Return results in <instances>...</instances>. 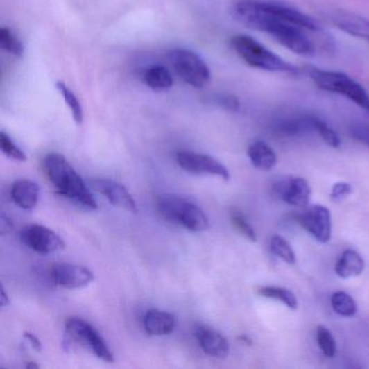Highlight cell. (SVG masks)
<instances>
[{"mask_svg":"<svg viewBox=\"0 0 369 369\" xmlns=\"http://www.w3.org/2000/svg\"><path fill=\"white\" fill-rule=\"evenodd\" d=\"M216 103L222 109L230 112H237L239 109V100L233 96H218Z\"/></svg>","mask_w":369,"mask_h":369,"instance_id":"d6a6232c","label":"cell"},{"mask_svg":"<svg viewBox=\"0 0 369 369\" xmlns=\"http://www.w3.org/2000/svg\"><path fill=\"white\" fill-rule=\"evenodd\" d=\"M92 187L96 192L103 195L113 206L126 210L130 214H137L138 207L136 200L129 191L121 183L114 180L96 179L92 181Z\"/></svg>","mask_w":369,"mask_h":369,"instance_id":"7c38bea8","label":"cell"},{"mask_svg":"<svg viewBox=\"0 0 369 369\" xmlns=\"http://www.w3.org/2000/svg\"><path fill=\"white\" fill-rule=\"evenodd\" d=\"M231 221L235 230L239 232L245 239L250 241H257L256 232H255L254 228L249 224L248 220L246 219L243 212L237 209L232 210Z\"/></svg>","mask_w":369,"mask_h":369,"instance_id":"83f0119b","label":"cell"},{"mask_svg":"<svg viewBox=\"0 0 369 369\" xmlns=\"http://www.w3.org/2000/svg\"><path fill=\"white\" fill-rule=\"evenodd\" d=\"M143 82L154 92H165L173 87V77L163 65H153L143 73Z\"/></svg>","mask_w":369,"mask_h":369,"instance_id":"44dd1931","label":"cell"},{"mask_svg":"<svg viewBox=\"0 0 369 369\" xmlns=\"http://www.w3.org/2000/svg\"><path fill=\"white\" fill-rule=\"evenodd\" d=\"M40 194V185L32 180H17L11 187V198L17 206L24 210L34 209L38 204Z\"/></svg>","mask_w":369,"mask_h":369,"instance_id":"e0dca14e","label":"cell"},{"mask_svg":"<svg viewBox=\"0 0 369 369\" xmlns=\"http://www.w3.org/2000/svg\"><path fill=\"white\" fill-rule=\"evenodd\" d=\"M258 293L264 298L275 299V300L284 303L291 310H297L298 308V300H297L295 293L289 289H286V288L264 286V287L259 288Z\"/></svg>","mask_w":369,"mask_h":369,"instance_id":"7402d4cb","label":"cell"},{"mask_svg":"<svg viewBox=\"0 0 369 369\" xmlns=\"http://www.w3.org/2000/svg\"><path fill=\"white\" fill-rule=\"evenodd\" d=\"M232 15L241 24L266 33L297 55H314V44L305 33L308 30L278 17L268 8L266 0H239L232 8Z\"/></svg>","mask_w":369,"mask_h":369,"instance_id":"6da1fadb","label":"cell"},{"mask_svg":"<svg viewBox=\"0 0 369 369\" xmlns=\"http://www.w3.org/2000/svg\"><path fill=\"white\" fill-rule=\"evenodd\" d=\"M308 74L318 88L345 96L369 115V94L354 79L341 71H325L318 67H309Z\"/></svg>","mask_w":369,"mask_h":369,"instance_id":"5b68a950","label":"cell"},{"mask_svg":"<svg viewBox=\"0 0 369 369\" xmlns=\"http://www.w3.org/2000/svg\"><path fill=\"white\" fill-rule=\"evenodd\" d=\"M0 148L5 153V155L11 160H17V162H25L28 160L25 153L13 142L12 139L8 136L5 131L0 132Z\"/></svg>","mask_w":369,"mask_h":369,"instance_id":"f1b7e54d","label":"cell"},{"mask_svg":"<svg viewBox=\"0 0 369 369\" xmlns=\"http://www.w3.org/2000/svg\"><path fill=\"white\" fill-rule=\"evenodd\" d=\"M21 241L25 246L38 254H53L65 248V241L53 230L40 224H33L21 232Z\"/></svg>","mask_w":369,"mask_h":369,"instance_id":"9c48e42d","label":"cell"},{"mask_svg":"<svg viewBox=\"0 0 369 369\" xmlns=\"http://www.w3.org/2000/svg\"><path fill=\"white\" fill-rule=\"evenodd\" d=\"M231 46L241 60H244L247 65L255 69L286 74L299 73V69L295 65L288 63L271 50L264 47V44L247 35L234 36L231 40Z\"/></svg>","mask_w":369,"mask_h":369,"instance_id":"277c9868","label":"cell"},{"mask_svg":"<svg viewBox=\"0 0 369 369\" xmlns=\"http://www.w3.org/2000/svg\"><path fill=\"white\" fill-rule=\"evenodd\" d=\"M13 224L9 218L6 217L5 214H1V219H0V229L1 233H9L12 230Z\"/></svg>","mask_w":369,"mask_h":369,"instance_id":"e575fe53","label":"cell"},{"mask_svg":"<svg viewBox=\"0 0 369 369\" xmlns=\"http://www.w3.org/2000/svg\"><path fill=\"white\" fill-rule=\"evenodd\" d=\"M65 328L71 339L90 350L98 359L108 363L115 361V357L109 345H106L105 340L86 320L80 318H69L65 323Z\"/></svg>","mask_w":369,"mask_h":369,"instance_id":"52a82bcc","label":"cell"},{"mask_svg":"<svg viewBox=\"0 0 369 369\" xmlns=\"http://www.w3.org/2000/svg\"><path fill=\"white\" fill-rule=\"evenodd\" d=\"M351 135L355 140L369 148V123H355L351 126Z\"/></svg>","mask_w":369,"mask_h":369,"instance_id":"4dcf8cb0","label":"cell"},{"mask_svg":"<svg viewBox=\"0 0 369 369\" xmlns=\"http://www.w3.org/2000/svg\"><path fill=\"white\" fill-rule=\"evenodd\" d=\"M26 367L28 368H40V366L37 364H35V363H30V364L26 365Z\"/></svg>","mask_w":369,"mask_h":369,"instance_id":"8d00e7d4","label":"cell"},{"mask_svg":"<svg viewBox=\"0 0 369 369\" xmlns=\"http://www.w3.org/2000/svg\"><path fill=\"white\" fill-rule=\"evenodd\" d=\"M9 297H8L7 293H6L5 288L3 286H1V291H0V304L1 307H6V305L9 304Z\"/></svg>","mask_w":369,"mask_h":369,"instance_id":"d590c367","label":"cell"},{"mask_svg":"<svg viewBox=\"0 0 369 369\" xmlns=\"http://www.w3.org/2000/svg\"><path fill=\"white\" fill-rule=\"evenodd\" d=\"M270 249H271L272 254L282 259L289 266L295 264V251L293 250L291 244L284 237L274 235L270 241Z\"/></svg>","mask_w":369,"mask_h":369,"instance_id":"484cf974","label":"cell"},{"mask_svg":"<svg viewBox=\"0 0 369 369\" xmlns=\"http://www.w3.org/2000/svg\"><path fill=\"white\" fill-rule=\"evenodd\" d=\"M364 268L365 262L361 255L352 249H347L338 260L335 271L339 277L351 278L361 275Z\"/></svg>","mask_w":369,"mask_h":369,"instance_id":"ffe728a7","label":"cell"},{"mask_svg":"<svg viewBox=\"0 0 369 369\" xmlns=\"http://www.w3.org/2000/svg\"><path fill=\"white\" fill-rule=\"evenodd\" d=\"M192 332L207 355L216 359H225L229 354V342L221 332L200 323L193 326Z\"/></svg>","mask_w":369,"mask_h":369,"instance_id":"4fadbf2b","label":"cell"},{"mask_svg":"<svg viewBox=\"0 0 369 369\" xmlns=\"http://www.w3.org/2000/svg\"><path fill=\"white\" fill-rule=\"evenodd\" d=\"M0 47L15 57L21 58L24 55L22 42L13 34L10 28H0Z\"/></svg>","mask_w":369,"mask_h":369,"instance_id":"d4e9b609","label":"cell"},{"mask_svg":"<svg viewBox=\"0 0 369 369\" xmlns=\"http://www.w3.org/2000/svg\"><path fill=\"white\" fill-rule=\"evenodd\" d=\"M247 154H248L251 164L258 169L264 170V171L271 170L277 163V157L273 148L262 141L252 143L249 146Z\"/></svg>","mask_w":369,"mask_h":369,"instance_id":"d6986e66","label":"cell"},{"mask_svg":"<svg viewBox=\"0 0 369 369\" xmlns=\"http://www.w3.org/2000/svg\"><path fill=\"white\" fill-rule=\"evenodd\" d=\"M50 277L55 285L65 289H79L90 285L94 280L89 268L78 264L61 262L51 266Z\"/></svg>","mask_w":369,"mask_h":369,"instance_id":"8fae6325","label":"cell"},{"mask_svg":"<svg viewBox=\"0 0 369 369\" xmlns=\"http://www.w3.org/2000/svg\"><path fill=\"white\" fill-rule=\"evenodd\" d=\"M274 192L280 200L295 207H304L310 202L311 187L303 178H288L274 185Z\"/></svg>","mask_w":369,"mask_h":369,"instance_id":"5bb4252c","label":"cell"},{"mask_svg":"<svg viewBox=\"0 0 369 369\" xmlns=\"http://www.w3.org/2000/svg\"><path fill=\"white\" fill-rule=\"evenodd\" d=\"M24 338L25 339L28 340V342H30L33 349L36 350V351H38V352H40V351H42V341H40V340L38 339V338L36 337L34 334H32V332H25Z\"/></svg>","mask_w":369,"mask_h":369,"instance_id":"836d02e7","label":"cell"},{"mask_svg":"<svg viewBox=\"0 0 369 369\" xmlns=\"http://www.w3.org/2000/svg\"><path fill=\"white\" fill-rule=\"evenodd\" d=\"M297 221L308 231L316 241L325 244L332 237V214L329 209L322 205H313L299 212Z\"/></svg>","mask_w":369,"mask_h":369,"instance_id":"30bf717a","label":"cell"},{"mask_svg":"<svg viewBox=\"0 0 369 369\" xmlns=\"http://www.w3.org/2000/svg\"><path fill=\"white\" fill-rule=\"evenodd\" d=\"M352 185L349 183L339 182L332 187V198L335 200H341L352 194Z\"/></svg>","mask_w":369,"mask_h":369,"instance_id":"1f68e13d","label":"cell"},{"mask_svg":"<svg viewBox=\"0 0 369 369\" xmlns=\"http://www.w3.org/2000/svg\"><path fill=\"white\" fill-rule=\"evenodd\" d=\"M55 87H57V90L61 94L65 103H67L69 111H71L75 123H82L84 121V111H83L82 104L77 98L76 94L71 92V89L63 82H58Z\"/></svg>","mask_w":369,"mask_h":369,"instance_id":"cb8c5ba5","label":"cell"},{"mask_svg":"<svg viewBox=\"0 0 369 369\" xmlns=\"http://www.w3.org/2000/svg\"><path fill=\"white\" fill-rule=\"evenodd\" d=\"M143 326L148 335L167 336L177 327V318L171 313L152 309L144 315Z\"/></svg>","mask_w":369,"mask_h":369,"instance_id":"2e32d148","label":"cell"},{"mask_svg":"<svg viewBox=\"0 0 369 369\" xmlns=\"http://www.w3.org/2000/svg\"><path fill=\"white\" fill-rule=\"evenodd\" d=\"M316 132L320 135L323 141L327 143L328 146H332V148H339L341 146V140H340L338 133L327 123L318 119V117L316 119Z\"/></svg>","mask_w":369,"mask_h":369,"instance_id":"f546056e","label":"cell"},{"mask_svg":"<svg viewBox=\"0 0 369 369\" xmlns=\"http://www.w3.org/2000/svg\"><path fill=\"white\" fill-rule=\"evenodd\" d=\"M316 337H318V347L320 351L325 357L332 359L337 353V345H336V340L332 336V332L325 326H318V332H316Z\"/></svg>","mask_w":369,"mask_h":369,"instance_id":"4316f807","label":"cell"},{"mask_svg":"<svg viewBox=\"0 0 369 369\" xmlns=\"http://www.w3.org/2000/svg\"><path fill=\"white\" fill-rule=\"evenodd\" d=\"M329 21L350 36L369 42V20L366 17L345 10H337L330 13Z\"/></svg>","mask_w":369,"mask_h":369,"instance_id":"9a60e30c","label":"cell"},{"mask_svg":"<svg viewBox=\"0 0 369 369\" xmlns=\"http://www.w3.org/2000/svg\"><path fill=\"white\" fill-rule=\"evenodd\" d=\"M316 116L301 115L288 117L276 123V131L286 137L301 136L304 133L316 132Z\"/></svg>","mask_w":369,"mask_h":369,"instance_id":"ac0fdd59","label":"cell"},{"mask_svg":"<svg viewBox=\"0 0 369 369\" xmlns=\"http://www.w3.org/2000/svg\"><path fill=\"white\" fill-rule=\"evenodd\" d=\"M44 169L50 183L60 195L86 209L94 210L98 208L92 191L89 190L84 180L71 167L65 156L59 153H50L44 157Z\"/></svg>","mask_w":369,"mask_h":369,"instance_id":"7a4b0ae2","label":"cell"},{"mask_svg":"<svg viewBox=\"0 0 369 369\" xmlns=\"http://www.w3.org/2000/svg\"><path fill=\"white\" fill-rule=\"evenodd\" d=\"M158 214L171 223L192 232H203L209 228V219L198 205L187 197L175 194L158 195L156 198Z\"/></svg>","mask_w":369,"mask_h":369,"instance_id":"3957f363","label":"cell"},{"mask_svg":"<svg viewBox=\"0 0 369 369\" xmlns=\"http://www.w3.org/2000/svg\"><path fill=\"white\" fill-rule=\"evenodd\" d=\"M167 58L177 76L189 86L203 88L210 82L209 67L196 52L175 48L168 52Z\"/></svg>","mask_w":369,"mask_h":369,"instance_id":"8992f818","label":"cell"},{"mask_svg":"<svg viewBox=\"0 0 369 369\" xmlns=\"http://www.w3.org/2000/svg\"><path fill=\"white\" fill-rule=\"evenodd\" d=\"M332 310L335 311L340 316H345V318H351L357 314V303L354 299L345 293V291H337L332 295Z\"/></svg>","mask_w":369,"mask_h":369,"instance_id":"603a6c76","label":"cell"},{"mask_svg":"<svg viewBox=\"0 0 369 369\" xmlns=\"http://www.w3.org/2000/svg\"><path fill=\"white\" fill-rule=\"evenodd\" d=\"M175 160L180 167L192 175H214L221 178L224 181L230 180L228 168L212 156L190 151H181L177 153Z\"/></svg>","mask_w":369,"mask_h":369,"instance_id":"ba28073f","label":"cell"}]
</instances>
